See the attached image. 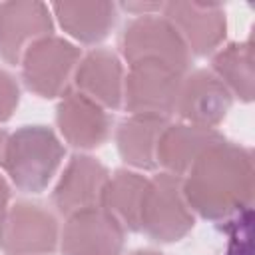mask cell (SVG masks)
<instances>
[{
	"label": "cell",
	"instance_id": "cell-1",
	"mask_svg": "<svg viewBox=\"0 0 255 255\" xmlns=\"http://www.w3.org/2000/svg\"><path fill=\"white\" fill-rule=\"evenodd\" d=\"M251 149L225 137L209 145L181 177V193L203 219L227 223L253 205Z\"/></svg>",
	"mask_w": 255,
	"mask_h": 255
},
{
	"label": "cell",
	"instance_id": "cell-2",
	"mask_svg": "<svg viewBox=\"0 0 255 255\" xmlns=\"http://www.w3.org/2000/svg\"><path fill=\"white\" fill-rule=\"evenodd\" d=\"M64 159V145L46 126H24L8 135L2 167L12 183L26 193L48 187Z\"/></svg>",
	"mask_w": 255,
	"mask_h": 255
},
{
	"label": "cell",
	"instance_id": "cell-3",
	"mask_svg": "<svg viewBox=\"0 0 255 255\" xmlns=\"http://www.w3.org/2000/svg\"><path fill=\"white\" fill-rule=\"evenodd\" d=\"M124 60L133 64H161L179 74L189 66V50L165 16L143 14L133 18L120 36Z\"/></svg>",
	"mask_w": 255,
	"mask_h": 255
},
{
	"label": "cell",
	"instance_id": "cell-4",
	"mask_svg": "<svg viewBox=\"0 0 255 255\" xmlns=\"http://www.w3.org/2000/svg\"><path fill=\"white\" fill-rule=\"evenodd\" d=\"M193 213L181 193V177L161 171L147 179L139 211V231L159 243L183 239L193 229Z\"/></svg>",
	"mask_w": 255,
	"mask_h": 255
},
{
	"label": "cell",
	"instance_id": "cell-5",
	"mask_svg": "<svg viewBox=\"0 0 255 255\" xmlns=\"http://www.w3.org/2000/svg\"><path fill=\"white\" fill-rule=\"evenodd\" d=\"M80 48L60 36H44L30 44L22 58V78L40 98H58L68 90V80L80 62Z\"/></svg>",
	"mask_w": 255,
	"mask_h": 255
},
{
	"label": "cell",
	"instance_id": "cell-6",
	"mask_svg": "<svg viewBox=\"0 0 255 255\" xmlns=\"http://www.w3.org/2000/svg\"><path fill=\"white\" fill-rule=\"evenodd\" d=\"M60 241L56 217L38 203L16 201L0 217V251L4 255H50Z\"/></svg>",
	"mask_w": 255,
	"mask_h": 255
},
{
	"label": "cell",
	"instance_id": "cell-7",
	"mask_svg": "<svg viewBox=\"0 0 255 255\" xmlns=\"http://www.w3.org/2000/svg\"><path fill=\"white\" fill-rule=\"evenodd\" d=\"M183 74L161 64H133L124 78V106L129 114L169 118L175 112Z\"/></svg>",
	"mask_w": 255,
	"mask_h": 255
},
{
	"label": "cell",
	"instance_id": "cell-8",
	"mask_svg": "<svg viewBox=\"0 0 255 255\" xmlns=\"http://www.w3.org/2000/svg\"><path fill=\"white\" fill-rule=\"evenodd\" d=\"M126 229L96 205L68 217L60 233L62 255H122Z\"/></svg>",
	"mask_w": 255,
	"mask_h": 255
},
{
	"label": "cell",
	"instance_id": "cell-9",
	"mask_svg": "<svg viewBox=\"0 0 255 255\" xmlns=\"http://www.w3.org/2000/svg\"><path fill=\"white\" fill-rule=\"evenodd\" d=\"M181 36L189 54L207 56L225 40L227 18L221 4L213 2H167L161 8Z\"/></svg>",
	"mask_w": 255,
	"mask_h": 255
},
{
	"label": "cell",
	"instance_id": "cell-10",
	"mask_svg": "<svg viewBox=\"0 0 255 255\" xmlns=\"http://www.w3.org/2000/svg\"><path fill=\"white\" fill-rule=\"evenodd\" d=\"M50 6L36 0L0 2V58L20 64L24 50L36 40L52 34Z\"/></svg>",
	"mask_w": 255,
	"mask_h": 255
},
{
	"label": "cell",
	"instance_id": "cell-11",
	"mask_svg": "<svg viewBox=\"0 0 255 255\" xmlns=\"http://www.w3.org/2000/svg\"><path fill=\"white\" fill-rule=\"evenodd\" d=\"M231 100L233 96L213 72L195 70L181 80L175 112L185 120V124L215 128L225 120Z\"/></svg>",
	"mask_w": 255,
	"mask_h": 255
},
{
	"label": "cell",
	"instance_id": "cell-12",
	"mask_svg": "<svg viewBox=\"0 0 255 255\" xmlns=\"http://www.w3.org/2000/svg\"><path fill=\"white\" fill-rule=\"evenodd\" d=\"M56 124L70 145L80 149H94L108 139L112 118L100 104L76 88H68L60 96Z\"/></svg>",
	"mask_w": 255,
	"mask_h": 255
},
{
	"label": "cell",
	"instance_id": "cell-13",
	"mask_svg": "<svg viewBox=\"0 0 255 255\" xmlns=\"http://www.w3.org/2000/svg\"><path fill=\"white\" fill-rule=\"evenodd\" d=\"M110 177V171L92 155L76 153L64 167L54 191L52 203L58 213L70 217L78 211L100 205L104 185Z\"/></svg>",
	"mask_w": 255,
	"mask_h": 255
},
{
	"label": "cell",
	"instance_id": "cell-14",
	"mask_svg": "<svg viewBox=\"0 0 255 255\" xmlns=\"http://www.w3.org/2000/svg\"><path fill=\"white\" fill-rule=\"evenodd\" d=\"M74 88L104 110H118L124 102V68L120 58L104 48L88 52L74 70Z\"/></svg>",
	"mask_w": 255,
	"mask_h": 255
},
{
	"label": "cell",
	"instance_id": "cell-15",
	"mask_svg": "<svg viewBox=\"0 0 255 255\" xmlns=\"http://www.w3.org/2000/svg\"><path fill=\"white\" fill-rule=\"evenodd\" d=\"M223 139L215 128H201L193 124H167L157 139L155 163L167 173L183 177L191 163L213 143Z\"/></svg>",
	"mask_w": 255,
	"mask_h": 255
},
{
	"label": "cell",
	"instance_id": "cell-16",
	"mask_svg": "<svg viewBox=\"0 0 255 255\" xmlns=\"http://www.w3.org/2000/svg\"><path fill=\"white\" fill-rule=\"evenodd\" d=\"M167 118L129 114L116 129V143L122 159L137 169H153L157 139L167 126Z\"/></svg>",
	"mask_w": 255,
	"mask_h": 255
},
{
	"label": "cell",
	"instance_id": "cell-17",
	"mask_svg": "<svg viewBox=\"0 0 255 255\" xmlns=\"http://www.w3.org/2000/svg\"><path fill=\"white\" fill-rule=\"evenodd\" d=\"M50 10L62 30L82 44L102 42L116 24L112 2H54Z\"/></svg>",
	"mask_w": 255,
	"mask_h": 255
},
{
	"label": "cell",
	"instance_id": "cell-18",
	"mask_svg": "<svg viewBox=\"0 0 255 255\" xmlns=\"http://www.w3.org/2000/svg\"><path fill=\"white\" fill-rule=\"evenodd\" d=\"M147 187V177L137 171L118 169L114 175L108 177L100 207H104L110 215H114L120 225L128 231H139V211L143 193Z\"/></svg>",
	"mask_w": 255,
	"mask_h": 255
},
{
	"label": "cell",
	"instance_id": "cell-19",
	"mask_svg": "<svg viewBox=\"0 0 255 255\" xmlns=\"http://www.w3.org/2000/svg\"><path fill=\"white\" fill-rule=\"evenodd\" d=\"M211 72L221 80L231 96L241 102L253 100V44L251 40L233 42L221 48L211 60Z\"/></svg>",
	"mask_w": 255,
	"mask_h": 255
},
{
	"label": "cell",
	"instance_id": "cell-20",
	"mask_svg": "<svg viewBox=\"0 0 255 255\" xmlns=\"http://www.w3.org/2000/svg\"><path fill=\"white\" fill-rule=\"evenodd\" d=\"M225 229L229 233L227 255H251V209L229 219Z\"/></svg>",
	"mask_w": 255,
	"mask_h": 255
},
{
	"label": "cell",
	"instance_id": "cell-21",
	"mask_svg": "<svg viewBox=\"0 0 255 255\" xmlns=\"http://www.w3.org/2000/svg\"><path fill=\"white\" fill-rule=\"evenodd\" d=\"M20 102V88L12 74L0 68V122L10 120Z\"/></svg>",
	"mask_w": 255,
	"mask_h": 255
},
{
	"label": "cell",
	"instance_id": "cell-22",
	"mask_svg": "<svg viewBox=\"0 0 255 255\" xmlns=\"http://www.w3.org/2000/svg\"><path fill=\"white\" fill-rule=\"evenodd\" d=\"M8 199H10V187H8L6 179L0 175V217H2L4 209L8 207Z\"/></svg>",
	"mask_w": 255,
	"mask_h": 255
},
{
	"label": "cell",
	"instance_id": "cell-23",
	"mask_svg": "<svg viewBox=\"0 0 255 255\" xmlns=\"http://www.w3.org/2000/svg\"><path fill=\"white\" fill-rule=\"evenodd\" d=\"M6 141H8V133L0 129V165H2V159H4V149H6Z\"/></svg>",
	"mask_w": 255,
	"mask_h": 255
},
{
	"label": "cell",
	"instance_id": "cell-24",
	"mask_svg": "<svg viewBox=\"0 0 255 255\" xmlns=\"http://www.w3.org/2000/svg\"><path fill=\"white\" fill-rule=\"evenodd\" d=\"M131 255H163V253L153 251V249H137V251H133Z\"/></svg>",
	"mask_w": 255,
	"mask_h": 255
}]
</instances>
